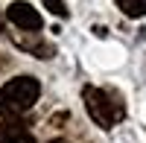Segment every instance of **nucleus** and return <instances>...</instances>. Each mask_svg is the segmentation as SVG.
I'll return each mask as SVG.
<instances>
[{
    "label": "nucleus",
    "instance_id": "obj_1",
    "mask_svg": "<svg viewBox=\"0 0 146 143\" xmlns=\"http://www.w3.org/2000/svg\"><path fill=\"white\" fill-rule=\"evenodd\" d=\"M38 93H41V85H38V79H32V76H18V79L6 82V85L0 88V117L18 120L21 114H27L35 105Z\"/></svg>",
    "mask_w": 146,
    "mask_h": 143
},
{
    "label": "nucleus",
    "instance_id": "obj_2",
    "mask_svg": "<svg viewBox=\"0 0 146 143\" xmlns=\"http://www.w3.org/2000/svg\"><path fill=\"white\" fill-rule=\"evenodd\" d=\"M82 93H85V108H88L91 120H94L96 126L111 128V126H117V123L126 117V105H123V99H120L117 91L88 85Z\"/></svg>",
    "mask_w": 146,
    "mask_h": 143
},
{
    "label": "nucleus",
    "instance_id": "obj_3",
    "mask_svg": "<svg viewBox=\"0 0 146 143\" xmlns=\"http://www.w3.org/2000/svg\"><path fill=\"white\" fill-rule=\"evenodd\" d=\"M6 18L15 23L18 29H23V32H38L44 23H41V15L35 12V6H29V3H23V0H15L9 9H6Z\"/></svg>",
    "mask_w": 146,
    "mask_h": 143
},
{
    "label": "nucleus",
    "instance_id": "obj_4",
    "mask_svg": "<svg viewBox=\"0 0 146 143\" xmlns=\"http://www.w3.org/2000/svg\"><path fill=\"white\" fill-rule=\"evenodd\" d=\"M0 143H35V137L27 132L21 120H6L0 123Z\"/></svg>",
    "mask_w": 146,
    "mask_h": 143
},
{
    "label": "nucleus",
    "instance_id": "obj_5",
    "mask_svg": "<svg viewBox=\"0 0 146 143\" xmlns=\"http://www.w3.org/2000/svg\"><path fill=\"white\" fill-rule=\"evenodd\" d=\"M117 6L126 18H143L146 15V0H117Z\"/></svg>",
    "mask_w": 146,
    "mask_h": 143
},
{
    "label": "nucleus",
    "instance_id": "obj_6",
    "mask_svg": "<svg viewBox=\"0 0 146 143\" xmlns=\"http://www.w3.org/2000/svg\"><path fill=\"white\" fill-rule=\"evenodd\" d=\"M44 6L53 12V15L58 18H67V6H64V0H44Z\"/></svg>",
    "mask_w": 146,
    "mask_h": 143
},
{
    "label": "nucleus",
    "instance_id": "obj_7",
    "mask_svg": "<svg viewBox=\"0 0 146 143\" xmlns=\"http://www.w3.org/2000/svg\"><path fill=\"white\" fill-rule=\"evenodd\" d=\"M50 143H67V140H62V137H58V140H50Z\"/></svg>",
    "mask_w": 146,
    "mask_h": 143
}]
</instances>
